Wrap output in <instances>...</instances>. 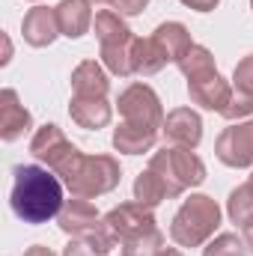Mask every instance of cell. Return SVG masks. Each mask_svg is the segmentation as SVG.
Returning <instances> with one entry per match:
<instances>
[{
    "instance_id": "9",
    "label": "cell",
    "mask_w": 253,
    "mask_h": 256,
    "mask_svg": "<svg viewBox=\"0 0 253 256\" xmlns=\"http://www.w3.org/2000/svg\"><path fill=\"white\" fill-rule=\"evenodd\" d=\"M161 134L170 146H182V149H196L202 140V120L196 110L190 108H176L164 116Z\"/></svg>"
},
{
    "instance_id": "32",
    "label": "cell",
    "mask_w": 253,
    "mask_h": 256,
    "mask_svg": "<svg viewBox=\"0 0 253 256\" xmlns=\"http://www.w3.org/2000/svg\"><path fill=\"white\" fill-rule=\"evenodd\" d=\"M24 256H54V250H51V248H45V244H33V248H27V250H24Z\"/></svg>"
},
{
    "instance_id": "18",
    "label": "cell",
    "mask_w": 253,
    "mask_h": 256,
    "mask_svg": "<svg viewBox=\"0 0 253 256\" xmlns=\"http://www.w3.org/2000/svg\"><path fill=\"white\" fill-rule=\"evenodd\" d=\"M158 140V131L146 126H134V122H122V126L114 131V149L116 152H126V155H143V152H152Z\"/></svg>"
},
{
    "instance_id": "19",
    "label": "cell",
    "mask_w": 253,
    "mask_h": 256,
    "mask_svg": "<svg viewBox=\"0 0 253 256\" xmlns=\"http://www.w3.org/2000/svg\"><path fill=\"white\" fill-rule=\"evenodd\" d=\"M92 33H96V39H98L102 48L120 45V42H131V39H134V33L128 30V24L122 21V15L114 12V9L96 12V18H92Z\"/></svg>"
},
{
    "instance_id": "33",
    "label": "cell",
    "mask_w": 253,
    "mask_h": 256,
    "mask_svg": "<svg viewBox=\"0 0 253 256\" xmlns=\"http://www.w3.org/2000/svg\"><path fill=\"white\" fill-rule=\"evenodd\" d=\"M244 244H248V250L253 254V220L244 226Z\"/></svg>"
},
{
    "instance_id": "22",
    "label": "cell",
    "mask_w": 253,
    "mask_h": 256,
    "mask_svg": "<svg viewBox=\"0 0 253 256\" xmlns=\"http://www.w3.org/2000/svg\"><path fill=\"white\" fill-rule=\"evenodd\" d=\"M176 66H179V72H182L188 80H196V78H206V74L218 72L212 51H208L206 45H196V42H194L188 51H185V57H182Z\"/></svg>"
},
{
    "instance_id": "36",
    "label": "cell",
    "mask_w": 253,
    "mask_h": 256,
    "mask_svg": "<svg viewBox=\"0 0 253 256\" xmlns=\"http://www.w3.org/2000/svg\"><path fill=\"white\" fill-rule=\"evenodd\" d=\"M248 182H250V185H253V176H250V179H248Z\"/></svg>"
},
{
    "instance_id": "5",
    "label": "cell",
    "mask_w": 253,
    "mask_h": 256,
    "mask_svg": "<svg viewBox=\"0 0 253 256\" xmlns=\"http://www.w3.org/2000/svg\"><path fill=\"white\" fill-rule=\"evenodd\" d=\"M122 179L120 161L114 155H84L80 167L66 179V188L72 196H84V200H96L102 194H110Z\"/></svg>"
},
{
    "instance_id": "15",
    "label": "cell",
    "mask_w": 253,
    "mask_h": 256,
    "mask_svg": "<svg viewBox=\"0 0 253 256\" xmlns=\"http://www.w3.org/2000/svg\"><path fill=\"white\" fill-rule=\"evenodd\" d=\"M57 12V24H60V33L68 39H80L84 33L92 30V3L90 0H60L54 6Z\"/></svg>"
},
{
    "instance_id": "2",
    "label": "cell",
    "mask_w": 253,
    "mask_h": 256,
    "mask_svg": "<svg viewBox=\"0 0 253 256\" xmlns=\"http://www.w3.org/2000/svg\"><path fill=\"white\" fill-rule=\"evenodd\" d=\"M218 226H220V206L206 194H190L173 214L170 238L179 248H200L214 236Z\"/></svg>"
},
{
    "instance_id": "16",
    "label": "cell",
    "mask_w": 253,
    "mask_h": 256,
    "mask_svg": "<svg viewBox=\"0 0 253 256\" xmlns=\"http://www.w3.org/2000/svg\"><path fill=\"white\" fill-rule=\"evenodd\" d=\"M108 90H110L108 72L96 60H84V63L74 66V72H72V96H80V98H108Z\"/></svg>"
},
{
    "instance_id": "3",
    "label": "cell",
    "mask_w": 253,
    "mask_h": 256,
    "mask_svg": "<svg viewBox=\"0 0 253 256\" xmlns=\"http://www.w3.org/2000/svg\"><path fill=\"white\" fill-rule=\"evenodd\" d=\"M149 170H155L164 179L170 200L206 182V164L200 161V155H194L190 149H182V146H164L161 152H155L149 158Z\"/></svg>"
},
{
    "instance_id": "8",
    "label": "cell",
    "mask_w": 253,
    "mask_h": 256,
    "mask_svg": "<svg viewBox=\"0 0 253 256\" xmlns=\"http://www.w3.org/2000/svg\"><path fill=\"white\" fill-rule=\"evenodd\" d=\"M104 224L110 226V232L116 236V238H134V236H143V232H149V230H155V212L149 208V206H143V202H120L116 208H110L108 214H104Z\"/></svg>"
},
{
    "instance_id": "1",
    "label": "cell",
    "mask_w": 253,
    "mask_h": 256,
    "mask_svg": "<svg viewBox=\"0 0 253 256\" xmlns=\"http://www.w3.org/2000/svg\"><path fill=\"white\" fill-rule=\"evenodd\" d=\"M63 182L54 170L36 164H18L12 170V194L9 206L24 224H48L63 208Z\"/></svg>"
},
{
    "instance_id": "31",
    "label": "cell",
    "mask_w": 253,
    "mask_h": 256,
    "mask_svg": "<svg viewBox=\"0 0 253 256\" xmlns=\"http://www.w3.org/2000/svg\"><path fill=\"white\" fill-rule=\"evenodd\" d=\"M179 3H185L188 9H194V12H212L220 0H179Z\"/></svg>"
},
{
    "instance_id": "4",
    "label": "cell",
    "mask_w": 253,
    "mask_h": 256,
    "mask_svg": "<svg viewBox=\"0 0 253 256\" xmlns=\"http://www.w3.org/2000/svg\"><path fill=\"white\" fill-rule=\"evenodd\" d=\"M30 155L36 161H42L48 170H54L63 179V185H66V179L80 167V161H84V152L66 137L63 128L54 126V122L36 128V134L30 140Z\"/></svg>"
},
{
    "instance_id": "12",
    "label": "cell",
    "mask_w": 253,
    "mask_h": 256,
    "mask_svg": "<svg viewBox=\"0 0 253 256\" xmlns=\"http://www.w3.org/2000/svg\"><path fill=\"white\" fill-rule=\"evenodd\" d=\"M21 33L24 42L33 48H48L57 36H60V24H57V12L48 6H33L24 21H21Z\"/></svg>"
},
{
    "instance_id": "14",
    "label": "cell",
    "mask_w": 253,
    "mask_h": 256,
    "mask_svg": "<svg viewBox=\"0 0 253 256\" xmlns=\"http://www.w3.org/2000/svg\"><path fill=\"white\" fill-rule=\"evenodd\" d=\"M149 39H152V45L158 48V54L164 57V63H179V60L185 57V51L194 45L188 27L179 24V21H164V24H158Z\"/></svg>"
},
{
    "instance_id": "27",
    "label": "cell",
    "mask_w": 253,
    "mask_h": 256,
    "mask_svg": "<svg viewBox=\"0 0 253 256\" xmlns=\"http://www.w3.org/2000/svg\"><path fill=\"white\" fill-rule=\"evenodd\" d=\"M250 114H253V96L238 92V90L232 86V96H230L226 108L220 110V116L230 120V122H238V120H244V116H250Z\"/></svg>"
},
{
    "instance_id": "24",
    "label": "cell",
    "mask_w": 253,
    "mask_h": 256,
    "mask_svg": "<svg viewBox=\"0 0 253 256\" xmlns=\"http://www.w3.org/2000/svg\"><path fill=\"white\" fill-rule=\"evenodd\" d=\"M161 250H164V232L158 226L122 242V256H158Z\"/></svg>"
},
{
    "instance_id": "21",
    "label": "cell",
    "mask_w": 253,
    "mask_h": 256,
    "mask_svg": "<svg viewBox=\"0 0 253 256\" xmlns=\"http://www.w3.org/2000/svg\"><path fill=\"white\" fill-rule=\"evenodd\" d=\"M134 200L143 202V206H149V208H155V206H161L164 200H170V191H167L164 179H161L155 170L146 167V170L134 179Z\"/></svg>"
},
{
    "instance_id": "23",
    "label": "cell",
    "mask_w": 253,
    "mask_h": 256,
    "mask_svg": "<svg viewBox=\"0 0 253 256\" xmlns=\"http://www.w3.org/2000/svg\"><path fill=\"white\" fill-rule=\"evenodd\" d=\"M226 214H230V220L238 224L242 230L253 220V185L250 182L238 185L236 191L230 194V200H226Z\"/></svg>"
},
{
    "instance_id": "35",
    "label": "cell",
    "mask_w": 253,
    "mask_h": 256,
    "mask_svg": "<svg viewBox=\"0 0 253 256\" xmlns=\"http://www.w3.org/2000/svg\"><path fill=\"white\" fill-rule=\"evenodd\" d=\"M90 3H110V0H90Z\"/></svg>"
},
{
    "instance_id": "20",
    "label": "cell",
    "mask_w": 253,
    "mask_h": 256,
    "mask_svg": "<svg viewBox=\"0 0 253 256\" xmlns=\"http://www.w3.org/2000/svg\"><path fill=\"white\" fill-rule=\"evenodd\" d=\"M131 68H134V74H143V78H152V74H158L164 68V57L158 54L152 39L134 36V42H131Z\"/></svg>"
},
{
    "instance_id": "11",
    "label": "cell",
    "mask_w": 253,
    "mask_h": 256,
    "mask_svg": "<svg viewBox=\"0 0 253 256\" xmlns=\"http://www.w3.org/2000/svg\"><path fill=\"white\" fill-rule=\"evenodd\" d=\"M33 128V116L30 110L18 102V92L12 86H6L0 92V137L6 143H15L18 137H24Z\"/></svg>"
},
{
    "instance_id": "28",
    "label": "cell",
    "mask_w": 253,
    "mask_h": 256,
    "mask_svg": "<svg viewBox=\"0 0 253 256\" xmlns=\"http://www.w3.org/2000/svg\"><path fill=\"white\" fill-rule=\"evenodd\" d=\"M232 86H236L238 92L253 96V54H248L242 63L236 66V72H232Z\"/></svg>"
},
{
    "instance_id": "17",
    "label": "cell",
    "mask_w": 253,
    "mask_h": 256,
    "mask_svg": "<svg viewBox=\"0 0 253 256\" xmlns=\"http://www.w3.org/2000/svg\"><path fill=\"white\" fill-rule=\"evenodd\" d=\"M68 116L72 122L86 131H98V128L110 126V104L108 98H80V96H72V104H68Z\"/></svg>"
},
{
    "instance_id": "7",
    "label": "cell",
    "mask_w": 253,
    "mask_h": 256,
    "mask_svg": "<svg viewBox=\"0 0 253 256\" xmlns=\"http://www.w3.org/2000/svg\"><path fill=\"white\" fill-rule=\"evenodd\" d=\"M214 155L226 167H253V120L224 128L214 143Z\"/></svg>"
},
{
    "instance_id": "29",
    "label": "cell",
    "mask_w": 253,
    "mask_h": 256,
    "mask_svg": "<svg viewBox=\"0 0 253 256\" xmlns=\"http://www.w3.org/2000/svg\"><path fill=\"white\" fill-rule=\"evenodd\" d=\"M110 6H114V12H120V15H140V12L149 6V0H110Z\"/></svg>"
},
{
    "instance_id": "25",
    "label": "cell",
    "mask_w": 253,
    "mask_h": 256,
    "mask_svg": "<svg viewBox=\"0 0 253 256\" xmlns=\"http://www.w3.org/2000/svg\"><path fill=\"white\" fill-rule=\"evenodd\" d=\"M134 42V39H131ZM131 42H120V45H108L102 48V60L108 66V72L120 74V78H131L134 68H131Z\"/></svg>"
},
{
    "instance_id": "30",
    "label": "cell",
    "mask_w": 253,
    "mask_h": 256,
    "mask_svg": "<svg viewBox=\"0 0 253 256\" xmlns=\"http://www.w3.org/2000/svg\"><path fill=\"white\" fill-rule=\"evenodd\" d=\"M63 256H98V254H96L90 244H84V242H78V238H74V242H68V244H66Z\"/></svg>"
},
{
    "instance_id": "37",
    "label": "cell",
    "mask_w": 253,
    "mask_h": 256,
    "mask_svg": "<svg viewBox=\"0 0 253 256\" xmlns=\"http://www.w3.org/2000/svg\"><path fill=\"white\" fill-rule=\"evenodd\" d=\"M250 6H253V0H250Z\"/></svg>"
},
{
    "instance_id": "13",
    "label": "cell",
    "mask_w": 253,
    "mask_h": 256,
    "mask_svg": "<svg viewBox=\"0 0 253 256\" xmlns=\"http://www.w3.org/2000/svg\"><path fill=\"white\" fill-rule=\"evenodd\" d=\"M188 96L194 104H200V108H206V110H224L226 108V102H230V96H232V86L218 74V72H212V74H206V78H196V80H188Z\"/></svg>"
},
{
    "instance_id": "10",
    "label": "cell",
    "mask_w": 253,
    "mask_h": 256,
    "mask_svg": "<svg viewBox=\"0 0 253 256\" xmlns=\"http://www.w3.org/2000/svg\"><path fill=\"white\" fill-rule=\"evenodd\" d=\"M57 224H60V230H63L66 236L84 238L86 232H92V230L102 224V218H98V212H96V206H92L90 200L72 196V200L63 202V208H60V214H57Z\"/></svg>"
},
{
    "instance_id": "26",
    "label": "cell",
    "mask_w": 253,
    "mask_h": 256,
    "mask_svg": "<svg viewBox=\"0 0 253 256\" xmlns=\"http://www.w3.org/2000/svg\"><path fill=\"white\" fill-rule=\"evenodd\" d=\"M202 256H248V244H244V238H238L232 232H220L218 238H212L202 248Z\"/></svg>"
},
{
    "instance_id": "6",
    "label": "cell",
    "mask_w": 253,
    "mask_h": 256,
    "mask_svg": "<svg viewBox=\"0 0 253 256\" xmlns=\"http://www.w3.org/2000/svg\"><path fill=\"white\" fill-rule=\"evenodd\" d=\"M120 116L122 122H134V126H146V128H158L164 126V108H161V98L158 92L149 86V84H131L120 92Z\"/></svg>"
},
{
    "instance_id": "34",
    "label": "cell",
    "mask_w": 253,
    "mask_h": 256,
    "mask_svg": "<svg viewBox=\"0 0 253 256\" xmlns=\"http://www.w3.org/2000/svg\"><path fill=\"white\" fill-rule=\"evenodd\" d=\"M158 256H185V254H182L179 248H164V250H161Z\"/></svg>"
}]
</instances>
